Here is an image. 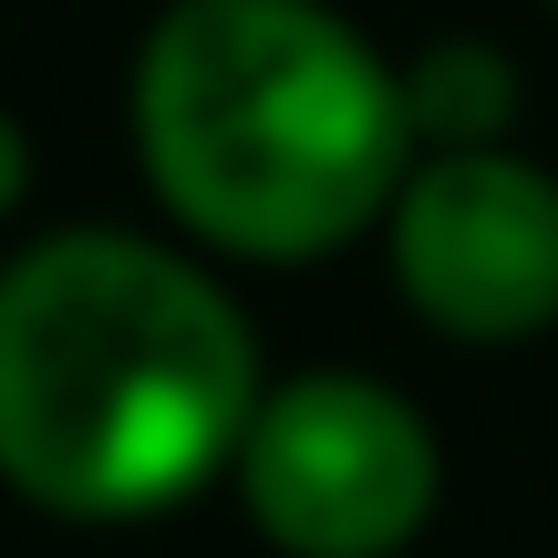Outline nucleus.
Returning <instances> with one entry per match:
<instances>
[{"mask_svg":"<svg viewBox=\"0 0 558 558\" xmlns=\"http://www.w3.org/2000/svg\"><path fill=\"white\" fill-rule=\"evenodd\" d=\"M373 239L403 311L456 352H527L558 331V177L527 145L414 156Z\"/></svg>","mask_w":558,"mask_h":558,"instance_id":"4","label":"nucleus"},{"mask_svg":"<svg viewBox=\"0 0 558 558\" xmlns=\"http://www.w3.org/2000/svg\"><path fill=\"white\" fill-rule=\"evenodd\" d=\"M32 177H41V145H32V124L0 104V218H11L21 197H32Z\"/></svg>","mask_w":558,"mask_h":558,"instance_id":"6","label":"nucleus"},{"mask_svg":"<svg viewBox=\"0 0 558 558\" xmlns=\"http://www.w3.org/2000/svg\"><path fill=\"white\" fill-rule=\"evenodd\" d=\"M403 124L414 156H465V145H518V62L486 32H445L403 62Z\"/></svg>","mask_w":558,"mask_h":558,"instance_id":"5","label":"nucleus"},{"mask_svg":"<svg viewBox=\"0 0 558 558\" xmlns=\"http://www.w3.org/2000/svg\"><path fill=\"white\" fill-rule=\"evenodd\" d=\"M135 166L207 259H341L414 166L403 62L331 0H166L135 41Z\"/></svg>","mask_w":558,"mask_h":558,"instance_id":"2","label":"nucleus"},{"mask_svg":"<svg viewBox=\"0 0 558 558\" xmlns=\"http://www.w3.org/2000/svg\"><path fill=\"white\" fill-rule=\"evenodd\" d=\"M239 290L145 228H52L0 259V486L62 527L197 507L259 414Z\"/></svg>","mask_w":558,"mask_h":558,"instance_id":"1","label":"nucleus"},{"mask_svg":"<svg viewBox=\"0 0 558 558\" xmlns=\"http://www.w3.org/2000/svg\"><path fill=\"white\" fill-rule=\"evenodd\" d=\"M239 518L279 558H403L445 507V445L383 373H279L239 435Z\"/></svg>","mask_w":558,"mask_h":558,"instance_id":"3","label":"nucleus"},{"mask_svg":"<svg viewBox=\"0 0 558 558\" xmlns=\"http://www.w3.org/2000/svg\"><path fill=\"white\" fill-rule=\"evenodd\" d=\"M538 11H548V21H558V0H538Z\"/></svg>","mask_w":558,"mask_h":558,"instance_id":"7","label":"nucleus"}]
</instances>
